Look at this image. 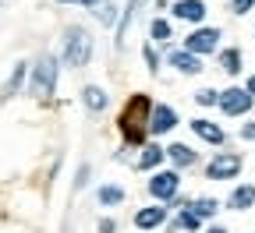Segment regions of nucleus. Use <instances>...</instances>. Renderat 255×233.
<instances>
[{"mask_svg":"<svg viewBox=\"0 0 255 233\" xmlns=\"http://www.w3.org/2000/svg\"><path fill=\"white\" fill-rule=\"evenodd\" d=\"M163 149H159V145H145L142 149V155H138V166H142V170H152V166H159V162H163Z\"/></svg>","mask_w":255,"mask_h":233,"instance_id":"a211bd4d","label":"nucleus"},{"mask_svg":"<svg viewBox=\"0 0 255 233\" xmlns=\"http://www.w3.org/2000/svg\"><path fill=\"white\" fill-rule=\"evenodd\" d=\"M82 103H85V110L100 113V110H107V92H103L100 85H85V92H82Z\"/></svg>","mask_w":255,"mask_h":233,"instance_id":"4468645a","label":"nucleus"},{"mask_svg":"<svg viewBox=\"0 0 255 233\" xmlns=\"http://www.w3.org/2000/svg\"><path fill=\"white\" fill-rule=\"evenodd\" d=\"M220 68L227 71V75H238V71H241V50H234V46L223 50V53H220Z\"/></svg>","mask_w":255,"mask_h":233,"instance_id":"6ab92c4d","label":"nucleus"},{"mask_svg":"<svg viewBox=\"0 0 255 233\" xmlns=\"http://www.w3.org/2000/svg\"><path fill=\"white\" fill-rule=\"evenodd\" d=\"M227 205H231L234 212H245V209H252V205H255V187H252V184H241V187L231 194V202H227Z\"/></svg>","mask_w":255,"mask_h":233,"instance_id":"2eb2a0df","label":"nucleus"},{"mask_svg":"<svg viewBox=\"0 0 255 233\" xmlns=\"http://www.w3.org/2000/svg\"><path fill=\"white\" fill-rule=\"evenodd\" d=\"M149 113H152L149 95H131V99H128V106H124V113H121V135H124L128 145H142V142H145Z\"/></svg>","mask_w":255,"mask_h":233,"instance_id":"f257e3e1","label":"nucleus"},{"mask_svg":"<svg viewBox=\"0 0 255 233\" xmlns=\"http://www.w3.org/2000/svg\"><path fill=\"white\" fill-rule=\"evenodd\" d=\"M163 219H167V209H163V205H149V209L135 212V226H138V230H152V226H159Z\"/></svg>","mask_w":255,"mask_h":233,"instance_id":"f8f14e48","label":"nucleus"},{"mask_svg":"<svg viewBox=\"0 0 255 233\" xmlns=\"http://www.w3.org/2000/svg\"><path fill=\"white\" fill-rule=\"evenodd\" d=\"M149 36H152L156 43H167V39H170V21H163V18H156V21L149 25Z\"/></svg>","mask_w":255,"mask_h":233,"instance_id":"5701e85b","label":"nucleus"},{"mask_svg":"<svg viewBox=\"0 0 255 233\" xmlns=\"http://www.w3.org/2000/svg\"><path fill=\"white\" fill-rule=\"evenodd\" d=\"M206 233H227V230H220V226H213V230H206Z\"/></svg>","mask_w":255,"mask_h":233,"instance_id":"473e14b6","label":"nucleus"},{"mask_svg":"<svg viewBox=\"0 0 255 233\" xmlns=\"http://www.w3.org/2000/svg\"><path fill=\"white\" fill-rule=\"evenodd\" d=\"M174 127H177V110L174 106H152V113H149V131L152 135H167Z\"/></svg>","mask_w":255,"mask_h":233,"instance_id":"6e6552de","label":"nucleus"},{"mask_svg":"<svg viewBox=\"0 0 255 233\" xmlns=\"http://www.w3.org/2000/svg\"><path fill=\"white\" fill-rule=\"evenodd\" d=\"M195 103H199V106H213V103H220V92H213V88H199V92H195Z\"/></svg>","mask_w":255,"mask_h":233,"instance_id":"b1692460","label":"nucleus"},{"mask_svg":"<svg viewBox=\"0 0 255 233\" xmlns=\"http://www.w3.org/2000/svg\"><path fill=\"white\" fill-rule=\"evenodd\" d=\"M149 4V0H128V7H124V14H121V25H117V46H124V39H128V28H131V21L138 18V11Z\"/></svg>","mask_w":255,"mask_h":233,"instance_id":"1a4fd4ad","label":"nucleus"},{"mask_svg":"<svg viewBox=\"0 0 255 233\" xmlns=\"http://www.w3.org/2000/svg\"><path fill=\"white\" fill-rule=\"evenodd\" d=\"M100 233H117V226H114V219H103V223H100Z\"/></svg>","mask_w":255,"mask_h":233,"instance_id":"7c9ffc66","label":"nucleus"},{"mask_svg":"<svg viewBox=\"0 0 255 233\" xmlns=\"http://www.w3.org/2000/svg\"><path fill=\"white\" fill-rule=\"evenodd\" d=\"M220 110L227 113V117H241L252 110V95L248 88H227V92H220Z\"/></svg>","mask_w":255,"mask_h":233,"instance_id":"0eeeda50","label":"nucleus"},{"mask_svg":"<svg viewBox=\"0 0 255 233\" xmlns=\"http://www.w3.org/2000/svg\"><path fill=\"white\" fill-rule=\"evenodd\" d=\"M174 226H177V230H191V233H195V230L202 226V219H199L195 212H191V209H184V212L174 219Z\"/></svg>","mask_w":255,"mask_h":233,"instance_id":"412c9836","label":"nucleus"},{"mask_svg":"<svg viewBox=\"0 0 255 233\" xmlns=\"http://www.w3.org/2000/svg\"><path fill=\"white\" fill-rule=\"evenodd\" d=\"M163 152H167V159H170L174 166H195V159H199L188 145H170V149H163Z\"/></svg>","mask_w":255,"mask_h":233,"instance_id":"f3484780","label":"nucleus"},{"mask_svg":"<svg viewBox=\"0 0 255 233\" xmlns=\"http://www.w3.org/2000/svg\"><path fill=\"white\" fill-rule=\"evenodd\" d=\"M252 4H255V0H231V11H234V14H248Z\"/></svg>","mask_w":255,"mask_h":233,"instance_id":"a878e982","label":"nucleus"},{"mask_svg":"<svg viewBox=\"0 0 255 233\" xmlns=\"http://www.w3.org/2000/svg\"><path fill=\"white\" fill-rule=\"evenodd\" d=\"M174 18H181V21H202L206 18V4H202V0H181V4H174Z\"/></svg>","mask_w":255,"mask_h":233,"instance_id":"9b49d317","label":"nucleus"},{"mask_svg":"<svg viewBox=\"0 0 255 233\" xmlns=\"http://www.w3.org/2000/svg\"><path fill=\"white\" fill-rule=\"evenodd\" d=\"M53 85H57V57L43 53V57H39V64L32 68L28 92L36 95V99H46V95H53Z\"/></svg>","mask_w":255,"mask_h":233,"instance_id":"f03ea898","label":"nucleus"},{"mask_svg":"<svg viewBox=\"0 0 255 233\" xmlns=\"http://www.w3.org/2000/svg\"><path fill=\"white\" fill-rule=\"evenodd\" d=\"M92 57V39H89V32L85 28H68V39H64V64L68 68H85Z\"/></svg>","mask_w":255,"mask_h":233,"instance_id":"7ed1b4c3","label":"nucleus"},{"mask_svg":"<svg viewBox=\"0 0 255 233\" xmlns=\"http://www.w3.org/2000/svg\"><path fill=\"white\" fill-rule=\"evenodd\" d=\"M177 187H181V177H177V170L152 173V180H149V194H152V198H159V202H174Z\"/></svg>","mask_w":255,"mask_h":233,"instance_id":"39448f33","label":"nucleus"},{"mask_svg":"<svg viewBox=\"0 0 255 233\" xmlns=\"http://www.w3.org/2000/svg\"><path fill=\"white\" fill-rule=\"evenodd\" d=\"M100 202H103V205H121V202H124V191L114 187V184H107V187H100Z\"/></svg>","mask_w":255,"mask_h":233,"instance_id":"4be33fe9","label":"nucleus"},{"mask_svg":"<svg viewBox=\"0 0 255 233\" xmlns=\"http://www.w3.org/2000/svg\"><path fill=\"white\" fill-rule=\"evenodd\" d=\"M191 131H195V135L202 138V142H209V145H223V131L213 124V120H191Z\"/></svg>","mask_w":255,"mask_h":233,"instance_id":"ddd939ff","label":"nucleus"},{"mask_svg":"<svg viewBox=\"0 0 255 233\" xmlns=\"http://www.w3.org/2000/svg\"><path fill=\"white\" fill-rule=\"evenodd\" d=\"M96 18H100L103 25H114V18H117V14H114V4H110V0H103V4L96 7Z\"/></svg>","mask_w":255,"mask_h":233,"instance_id":"393cba45","label":"nucleus"},{"mask_svg":"<svg viewBox=\"0 0 255 233\" xmlns=\"http://www.w3.org/2000/svg\"><path fill=\"white\" fill-rule=\"evenodd\" d=\"M57 4H82V7H100L103 0H57Z\"/></svg>","mask_w":255,"mask_h":233,"instance_id":"cd10ccee","label":"nucleus"},{"mask_svg":"<svg viewBox=\"0 0 255 233\" xmlns=\"http://www.w3.org/2000/svg\"><path fill=\"white\" fill-rule=\"evenodd\" d=\"M25 75H28V68H25V64H14V71H11L7 85L0 88V99H14V95H18V88L25 85Z\"/></svg>","mask_w":255,"mask_h":233,"instance_id":"dca6fc26","label":"nucleus"},{"mask_svg":"<svg viewBox=\"0 0 255 233\" xmlns=\"http://www.w3.org/2000/svg\"><path fill=\"white\" fill-rule=\"evenodd\" d=\"M245 88H248V95H252V99H255V75H252V78H248V85H245Z\"/></svg>","mask_w":255,"mask_h":233,"instance_id":"2f4dec72","label":"nucleus"},{"mask_svg":"<svg viewBox=\"0 0 255 233\" xmlns=\"http://www.w3.org/2000/svg\"><path fill=\"white\" fill-rule=\"evenodd\" d=\"M241 138H248V142H255V124H245V127H241Z\"/></svg>","mask_w":255,"mask_h":233,"instance_id":"c756f323","label":"nucleus"},{"mask_svg":"<svg viewBox=\"0 0 255 233\" xmlns=\"http://www.w3.org/2000/svg\"><path fill=\"white\" fill-rule=\"evenodd\" d=\"M142 57H145V64H149V71H156V64H159V60H156V50H152V46H145V50H142Z\"/></svg>","mask_w":255,"mask_h":233,"instance_id":"bb28decb","label":"nucleus"},{"mask_svg":"<svg viewBox=\"0 0 255 233\" xmlns=\"http://www.w3.org/2000/svg\"><path fill=\"white\" fill-rule=\"evenodd\" d=\"M188 209H191V212H195L199 219H209V216L216 212V202H213V198H195V202H191Z\"/></svg>","mask_w":255,"mask_h":233,"instance_id":"aec40b11","label":"nucleus"},{"mask_svg":"<svg viewBox=\"0 0 255 233\" xmlns=\"http://www.w3.org/2000/svg\"><path fill=\"white\" fill-rule=\"evenodd\" d=\"M89 184V166H82V170H78V180H75V187H85Z\"/></svg>","mask_w":255,"mask_h":233,"instance_id":"c85d7f7f","label":"nucleus"},{"mask_svg":"<svg viewBox=\"0 0 255 233\" xmlns=\"http://www.w3.org/2000/svg\"><path fill=\"white\" fill-rule=\"evenodd\" d=\"M216 46H220V32H216V28H195V32L184 39V50L195 53V57H206V53H213Z\"/></svg>","mask_w":255,"mask_h":233,"instance_id":"423d86ee","label":"nucleus"},{"mask_svg":"<svg viewBox=\"0 0 255 233\" xmlns=\"http://www.w3.org/2000/svg\"><path fill=\"white\" fill-rule=\"evenodd\" d=\"M241 173V155H234V152H220L209 166H206V177L209 180H231V177H238Z\"/></svg>","mask_w":255,"mask_h":233,"instance_id":"20e7f679","label":"nucleus"},{"mask_svg":"<svg viewBox=\"0 0 255 233\" xmlns=\"http://www.w3.org/2000/svg\"><path fill=\"white\" fill-rule=\"evenodd\" d=\"M170 68H177L181 75H199L202 71V60L195 53H188V50H174L170 53Z\"/></svg>","mask_w":255,"mask_h":233,"instance_id":"9d476101","label":"nucleus"}]
</instances>
